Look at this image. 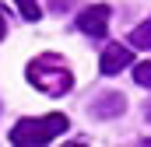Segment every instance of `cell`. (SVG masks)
<instances>
[{"label":"cell","mask_w":151,"mask_h":147,"mask_svg":"<svg viewBox=\"0 0 151 147\" xmlns=\"http://www.w3.org/2000/svg\"><path fill=\"white\" fill-rule=\"evenodd\" d=\"M28 81L35 84L39 91L53 95V98H60V95H67V91L74 88V74H70V67H67L56 53L35 56V60L28 63Z\"/></svg>","instance_id":"obj_1"},{"label":"cell","mask_w":151,"mask_h":147,"mask_svg":"<svg viewBox=\"0 0 151 147\" xmlns=\"http://www.w3.org/2000/svg\"><path fill=\"white\" fill-rule=\"evenodd\" d=\"M70 130V119L63 112H49V116H39V119H18L14 130H11V144L18 147H32V144H49L56 140L60 133Z\"/></svg>","instance_id":"obj_2"},{"label":"cell","mask_w":151,"mask_h":147,"mask_svg":"<svg viewBox=\"0 0 151 147\" xmlns=\"http://www.w3.org/2000/svg\"><path fill=\"white\" fill-rule=\"evenodd\" d=\"M109 18H113V7L109 4H91V7H84L77 14V28L88 39H102L106 28H109Z\"/></svg>","instance_id":"obj_3"},{"label":"cell","mask_w":151,"mask_h":147,"mask_svg":"<svg viewBox=\"0 0 151 147\" xmlns=\"http://www.w3.org/2000/svg\"><path fill=\"white\" fill-rule=\"evenodd\" d=\"M123 112H127V95L123 91H102V95H95V102H88L91 119H116Z\"/></svg>","instance_id":"obj_4"},{"label":"cell","mask_w":151,"mask_h":147,"mask_svg":"<svg viewBox=\"0 0 151 147\" xmlns=\"http://www.w3.org/2000/svg\"><path fill=\"white\" fill-rule=\"evenodd\" d=\"M130 63H134L130 46H119V42H113V46H106V49H102L99 74H102V77H116V74L123 70V67H130Z\"/></svg>","instance_id":"obj_5"},{"label":"cell","mask_w":151,"mask_h":147,"mask_svg":"<svg viewBox=\"0 0 151 147\" xmlns=\"http://www.w3.org/2000/svg\"><path fill=\"white\" fill-rule=\"evenodd\" d=\"M130 46H134V49H151V18L130 32Z\"/></svg>","instance_id":"obj_6"},{"label":"cell","mask_w":151,"mask_h":147,"mask_svg":"<svg viewBox=\"0 0 151 147\" xmlns=\"http://www.w3.org/2000/svg\"><path fill=\"white\" fill-rule=\"evenodd\" d=\"M14 4H18V11H21V18H25V21H39V18H42L39 0H14Z\"/></svg>","instance_id":"obj_7"},{"label":"cell","mask_w":151,"mask_h":147,"mask_svg":"<svg viewBox=\"0 0 151 147\" xmlns=\"http://www.w3.org/2000/svg\"><path fill=\"white\" fill-rule=\"evenodd\" d=\"M134 81L151 91V63H137V67H134Z\"/></svg>","instance_id":"obj_8"},{"label":"cell","mask_w":151,"mask_h":147,"mask_svg":"<svg viewBox=\"0 0 151 147\" xmlns=\"http://www.w3.org/2000/svg\"><path fill=\"white\" fill-rule=\"evenodd\" d=\"M53 11H70V0H49Z\"/></svg>","instance_id":"obj_9"},{"label":"cell","mask_w":151,"mask_h":147,"mask_svg":"<svg viewBox=\"0 0 151 147\" xmlns=\"http://www.w3.org/2000/svg\"><path fill=\"white\" fill-rule=\"evenodd\" d=\"M0 39H7V25H4V18H0Z\"/></svg>","instance_id":"obj_10"},{"label":"cell","mask_w":151,"mask_h":147,"mask_svg":"<svg viewBox=\"0 0 151 147\" xmlns=\"http://www.w3.org/2000/svg\"><path fill=\"white\" fill-rule=\"evenodd\" d=\"M148 123H151V109H148Z\"/></svg>","instance_id":"obj_11"}]
</instances>
